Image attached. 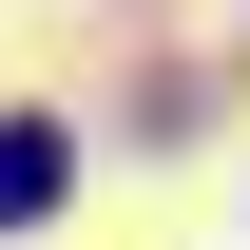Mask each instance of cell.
Returning <instances> with one entry per match:
<instances>
[{
	"mask_svg": "<svg viewBox=\"0 0 250 250\" xmlns=\"http://www.w3.org/2000/svg\"><path fill=\"white\" fill-rule=\"evenodd\" d=\"M39 212H58V135H39V116H0V231H39Z\"/></svg>",
	"mask_w": 250,
	"mask_h": 250,
	"instance_id": "1",
	"label": "cell"
}]
</instances>
